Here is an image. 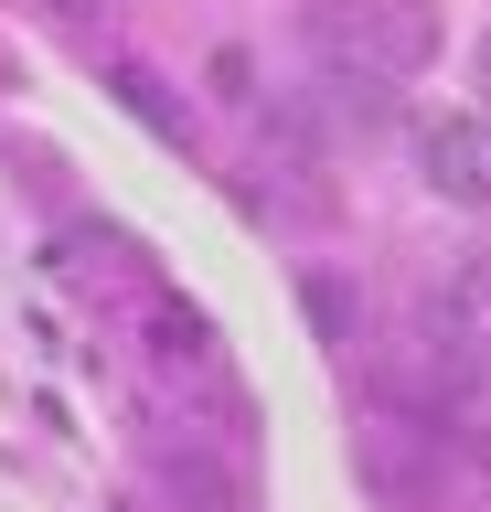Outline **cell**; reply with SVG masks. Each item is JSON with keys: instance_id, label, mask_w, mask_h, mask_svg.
I'll list each match as a JSON object with an SVG mask.
<instances>
[{"instance_id": "cell-1", "label": "cell", "mask_w": 491, "mask_h": 512, "mask_svg": "<svg viewBox=\"0 0 491 512\" xmlns=\"http://www.w3.org/2000/svg\"><path fill=\"white\" fill-rule=\"evenodd\" d=\"M299 43H310L331 75L406 86V75L438 54V22H427V0H321V11H299Z\"/></svg>"}, {"instance_id": "cell-2", "label": "cell", "mask_w": 491, "mask_h": 512, "mask_svg": "<svg viewBox=\"0 0 491 512\" xmlns=\"http://www.w3.org/2000/svg\"><path fill=\"white\" fill-rule=\"evenodd\" d=\"M417 150H427V182L449 192V203H481L491 192V128L481 118H427Z\"/></svg>"}, {"instance_id": "cell-3", "label": "cell", "mask_w": 491, "mask_h": 512, "mask_svg": "<svg viewBox=\"0 0 491 512\" xmlns=\"http://www.w3.org/2000/svg\"><path fill=\"white\" fill-rule=\"evenodd\" d=\"M118 96H129L139 118L161 128V139H193V118H182V107H171V96H161V75H150V64H118Z\"/></svg>"}, {"instance_id": "cell-4", "label": "cell", "mask_w": 491, "mask_h": 512, "mask_svg": "<svg viewBox=\"0 0 491 512\" xmlns=\"http://www.w3.org/2000/svg\"><path fill=\"white\" fill-rule=\"evenodd\" d=\"M310 310L331 320V342H353V288H342V278H310Z\"/></svg>"}, {"instance_id": "cell-5", "label": "cell", "mask_w": 491, "mask_h": 512, "mask_svg": "<svg viewBox=\"0 0 491 512\" xmlns=\"http://www.w3.org/2000/svg\"><path fill=\"white\" fill-rule=\"evenodd\" d=\"M481 75H491V43H481Z\"/></svg>"}]
</instances>
